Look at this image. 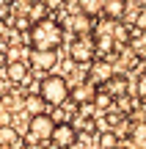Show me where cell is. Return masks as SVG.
<instances>
[{"label":"cell","instance_id":"14","mask_svg":"<svg viewBox=\"0 0 146 149\" xmlns=\"http://www.w3.org/2000/svg\"><path fill=\"white\" fill-rule=\"evenodd\" d=\"M130 144H132V149H146V122H138V124H132Z\"/></svg>","mask_w":146,"mask_h":149},{"label":"cell","instance_id":"5","mask_svg":"<svg viewBox=\"0 0 146 149\" xmlns=\"http://www.w3.org/2000/svg\"><path fill=\"white\" fill-rule=\"evenodd\" d=\"M77 141H80V133L72 127V122H64V124H55V133L50 138V144L55 149H75Z\"/></svg>","mask_w":146,"mask_h":149},{"label":"cell","instance_id":"3","mask_svg":"<svg viewBox=\"0 0 146 149\" xmlns=\"http://www.w3.org/2000/svg\"><path fill=\"white\" fill-rule=\"evenodd\" d=\"M97 42H94V36H77L75 42H69V61L77 66H91L94 61H97Z\"/></svg>","mask_w":146,"mask_h":149},{"label":"cell","instance_id":"2","mask_svg":"<svg viewBox=\"0 0 146 149\" xmlns=\"http://www.w3.org/2000/svg\"><path fill=\"white\" fill-rule=\"evenodd\" d=\"M69 94H72V86L61 74H44L39 80V97L47 105H64V102H69Z\"/></svg>","mask_w":146,"mask_h":149},{"label":"cell","instance_id":"16","mask_svg":"<svg viewBox=\"0 0 146 149\" xmlns=\"http://www.w3.org/2000/svg\"><path fill=\"white\" fill-rule=\"evenodd\" d=\"M110 105H113V97H108L102 88H97V94H94V108H99V111H110Z\"/></svg>","mask_w":146,"mask_h":149},{"label":"cell","instance_id":"6","mask_svg":"<svg viewBox=\"0 0 146 149\" xmlns=\"http://www.w3.org/2000/svg\"><path fill=\"white\" fill-rule=\"evenodd\" d=\"M94 22L97 19H91V17H86L83 11H77V14H72V17H64V31L75 33V39L77 36H91Z\"/></svg>","mask_w":146,"mask_h":149},{"label":"cell","instance_id":"15","mask_svg":"<svg viewBox=\"0 0 146 149\" xmlns=\"http://www.w3.org/2000/svg\"><path fill=\"white\" fill-rule=\"evenodd\" d=\"M99 146L102 149H119V133L116 130H105L99 135Z\"/></svg>","mask_w":146,"mask_h":149},{"label":"cell","instance_id":"11","mask_svg":"<svg viewBox=\"0 0 146 149\" xmlns=\"http://www.w3.org/2000/svg\"><path fill=\"white\" fill-rule=\"evenodd\" d=\"M94 94H97V88H94L91 83H80V86H75V88H72L69 100L75 102L77 108H83V105H94Z\"/></svg>","mask_w":146,"mask_h":149},{"label":"cell","instance_id":"13","mask_svg":"<svg viewBox=\"0 0 146 149\" xmlns=\"http://www.w3.org/2000/svg\"><path fill=\"white\" fill-rule=\"evenodd\" d=\"M44 105H47V102L39 97V91H36V94H28L25 100H22V111H25L30 119L33 116H42V113H44Z\"/></svg>","mask_w":146,"mask_h":149},{"label":"cell","instance_id":"7","mask_svg":"<svg viewBox=\"0 0 146 149\" xmlns=\"http://www.w3.org/2000/svg\"><path fill=\"white\" fill-rule=\"evenodd\" d=\"M113 77V66L108 64V61H94L91 66H88V72H86V83H91L94 88H102L108 80Z\"/></svg>","mask_w":146,"mask_h":149},{"label":"cell","instance_id":"21","mask_svg":"<svg viewBox=\"0 0 146 149\" xmlns=\"http://www.w3.org/2000/svg\"><path fill=\"white\" fill-rule=\"evenodd\" d=\"M116 102H119V105H121V108H119L121 113H130V111H135V108H132V102L127 100V97H121V100H116Z\"/></svg>","mask_w":146,"mask_h":149},{"label":"cell","instance_id":"1","mask_svg":"<svg viewBox=\"0 0 146 149\" xmlns=\"http://www.w3.org/2000/svg\"><path fill=\"white\" fill-rule=\"evenodd\" d=\"M64 22L58 17H44L42 22H33L30 33H28V44L36 53H55L64 44Z\"/></svg>","mask_w":146,"mask_h":149},{"label":"cell","instance_id":"4","mask_svg":"<svg viewBox=\"0 0 146 149\" xmlns=\"http://www.w3.org/2000/svg\"><path fill=\"white\" fill-rule=\"evenodd\" d=\"M53 133H55V122H53L50 113H42V116L28 119V133H25L28 144L42 146V144H47V141L53 138Z\"/></svg>","mask_w":146,"mask_h":149},{"label":"cell","instance_id":"12","mask_svg":"<svg viewBox=\"0 0 146 149\" xmlns=\"http://www.w3.org/2000/svg\"><path fill=\"white\" fill-rule=\"evenodd\" d=\"M124 14H127V3H124V0H110V3H102V17H105V19L124 22Z\"/></svg>","mask_w":146,"mask_h":149},{"label":"cell","instance_id":"19","mask_svg":"<svg viewBox=\"0 0 146 149\" xmlns=\"http://www.w3.org/2000/svg\"><path fill=\"white\" fill-rule=\"evenodd\" d=\"M132 28H135V31H141V33H146V11L141 8V14L135 17V22H132Z\"/></svg>","mask_w":146,"mask_h":149},{"label":"cell","instance_id":"9","mask_svg":"<svg viewBox=\"0 0 146 149\" xmlns=\"http://www.w3.org/2000/svg\"><path fill=\"white\" fill-rule=\"evenodd\" d=\"M102 91H105L108 97H113V102L121 100V97L130 94V77H127L124 72H113V77H110L108 83L102 86Z\"/></svg>","mask_w":146,"mask_h":149},{"label":"cell","instance_id":"17","mask_svg":"<svg viewBox=\"0 0 146 149\" xmlns=\"http://www.w3.org/2000/svg\"><path fill=\"white\" fill-rule=\"evenodd\" d=\"M8 19H11V25H14L17 31H25V33H30V28H33V22L28 19L25 14H11Z\"/></svg>","mask_w":146,"mask_h":149},{"label":"cell","instance_id":"22","mask_svg":"<svg viewBox=\"0 0 146 149\" xmlns=\"http://www.w3.org/2000/svg\"><path fill=\"white\" fill-rule=\"evenodd\" d=\"M6 66H8V55H6V50H0V69L6 72Z\"/></svg>","mask_w":146,"mask_h":149},{"label":"cell","instance_id":"18","mask_svg":"<svg viewBox=\"0 0 146 149\" xmlns=\"http://www.w3.org/2000/svg\"><path fill=\"white\" fill-rule=\"evenodd\" d=\"M135 97L146 105V72L138 74V80H135Z\"/></svg>","mask_w":146,"mask_h":149},{"label":"cell","instance_id":"10","mask_svg":"<svg viewBox=\"0 0 146 149\" xmlns=\"http://www.w3.org/2000/svg\"><path fill=\"white\" fill-rule=\"evenodd\" d=\"M28 74H30V66H28V58L25 61H11L8 66H6V80L14 86H22L28 80Z\"/></svg>","mask_w":146,"mask_h":149},{"label":"cell","instance_id":"20","mask_svg":"<svg viewBox=\"0 0 146 149\" xmlns=\"http://www.w3.org/2000/svg\"><path fill=\"white\" fill-rule=\"evenodd\" d=\"M8 17H11V3L0 0V22H8Z\"/></svg>","mask_w":146,"mask_h":149},{"label":"cell","instance_id":"8","mask_svg":"<svg viewBox=\"0 0 146 149\" xmlns=\"http://www.w3.org/2000/svg\"><path fill=\"white\" fill-rule=\"evenodd\" d=\"M58 64H61V61H58V55H55V53H36V50H30V55H28V66L36 69V72L53 74V69Z\"/></svg>","mask_w":146,"mask_h":149}]
</instances>
